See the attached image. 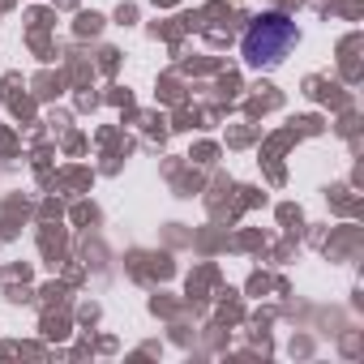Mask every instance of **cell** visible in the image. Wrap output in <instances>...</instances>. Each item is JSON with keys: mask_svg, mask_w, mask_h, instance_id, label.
Segmentation results:
<instances>
[{"mask_svg": "<svg viewBox=\"0 0 364 364\" xmlns=\"http://www.w3.org/2000/svg\"><path fill=\"white\" fill-rule=\"evenodd\" d=\"M296 43H300V31L287 14H262L249 22V31L240 39V56L249 69L266 73V69H279L296 52Z\"/></svg>", "mask_w": 364, "mask_h": 364, "instance_id": "cell-1", "label": "cell"}]
</instances>
